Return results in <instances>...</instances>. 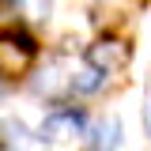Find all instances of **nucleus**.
<instances>
[{
    "label": "nucleus",
    "instance_id": "nucleus-1",
    "mask_svg": "<svg viewBox=\"0 0 151 151\" xmlns=\"http://www.w3.org/2000/svg\"><path fill=\"white\" fill-rule=\"evenodd\" d=\"M34 57H38V45L27 30H0V76L4 79H19L34 68Z\"/></svg>",
    "mask_w": 151,
    "mask_h": 151
},
{
    "label": "nucleus",
    "instance_id": "nucleus-2",
    "mask_svg": "<svg viewBox=\"0 0 151 151\" xmlns=\"http://www.w3.org/2000/svg\"><path fill=\"white\" fill-rule=\"evenodd\" d=\"M83 60H87V68H94L98 76H117V72H125L132 64V45L125 38L106 34V38H94L91 45H87Z\"/></svg>",
    "mask_w": 151,
    "mask_h": 151
},
{
    "label": "nucleus",
    "instance_id": "nucleus-3",
    "mask_svg": "<svg viewBox=\"0 0 151 151\" xmlns=\"http://www.w3.org/2000/svg\"><path fill=\"white\" fill-rule=\"evenodd\" d=\"M79 132H83V113H76V110H53L45 121H42L38 140H45V144H72Z\"/></svg>",
    "mask_w": 151,
    "mask_h": 151
},
{
    "label": "nucleus",
    "instance_id": "nucleus-4",
    "mask_svg": "<svg viewBox=\"0 0 151 151\" xmlns=\"http://www.w3.org/2000/svg\"><path fill=\"white\" fill-rule=\"evenodd\" d=\"M117 144H121V121L110 117V121H102V125L94 129L91 147H94V151H117Z\"/></svg>",
    "mask_w": 151,
    "mask_h": 151
},
{
    "label": "nucleus",
    "instance_id": "nucleus-5",
    "mask_svg": "<svg viewBox=\"0 0 151 151\" xmlns=\"http://www.w3.org/2000/svg\"><path fill=\"white\" fill-rule=\"evenodd\" d=\"M98 87H102V76L94 72V68L72 72V79H68V91H76V94H94Z\"/></svg>",
    "mask_w": 151,
    "mask_h": 151
},
{
    "label": "nucleus",
    "instance_id": "nucleus-6",
    "mask_svg": "<svg viewBox=\"0 0 151 151\" xmlns=\"http://www.w3.org/2000/svg\"><path fill=\"white\" fill-rule=\"evenodd\" d=\"M15 8L30 19V23H45L49 12H53V8H49V0H15Z\"/></svg>",
    "mask_w": 151,
    "mask_h": 151
},
{
    "label": "nucleus",
    "instance_id": "nucleus-7",
    "mask_svg": "<svg viewBox=\"0 0 151 151\" xmlns=\"http://www.w3.org/2000/svg\"><path fill=\"white\" fill-rule=\"evenodd\" d=\"M4 140L23 147V144L30 140V132H27V125H23V121H4Z\"/></svg>",
    "mask_w": 151,
    "mask_h": 151
},
{
    "label": "nucleus",
    "instance_id": "nucleus-8",
    "mask_svg": "<svg viewBox=\"0 0 151 151\" xmlns=\"http://www.w3.org/2000/svg\"><path fill=\"white\" fill-rule=\"evenodd\" d=\"M12 12H15V0H0V19L12 15Z\"/></svg>",
    "mask_w": 151,
    "mask_h": 151
},
{
    "label": "nucleus",
    "instance_id": "nucleus-9",
    "mask_svg": "<svg viewBox=\"0 0 151 151\" xmlns=\"http://www.w3.org/2000/svg\"><path fill=\"white\" fill-rule=\"evenodd\" d=\"M144 129H147V136H151V98H147V106H144Z\"/></svg>",
    "mask_w": 151,
    "mask_h": 151
}]
</instances>
